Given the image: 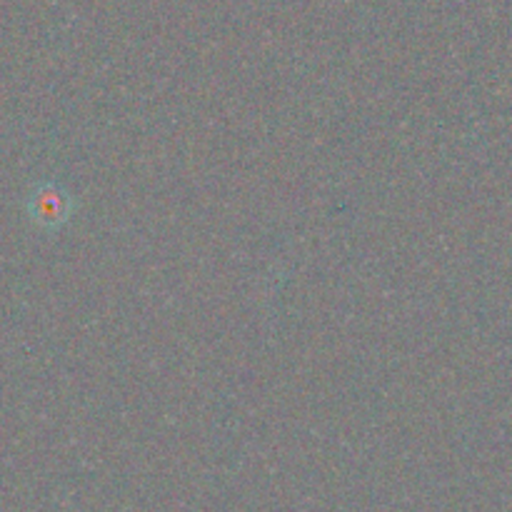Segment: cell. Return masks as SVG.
<instances>
[{
  "mask_svg": "<svg viewBox=\"0 0 512 512\" xmlns=\"http://www.w3.org/2000/svg\"><path fill=\"white\" fill-rule=\"evenodd\" d=\"M30 218L40 225V228L55 230L63 223H68L70 213H73V198L68 190L58 183H40L35 193L30 195Z\"/></svg>",
  "mask_w": 512,
  "mask_h": 512,
  "instance_id": "obj_1",
  "label": "cell"
}]
</instances>
